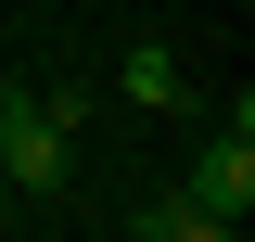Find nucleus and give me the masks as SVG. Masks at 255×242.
<instances>
[{"label":"nucleus","instance_id":"6","mask_svg":"<svg viewBox=\"0 0 255 242\" xmlns=\"http://www.w3.org/2000/svg\"><path fill=\"white\" fill-rule=\"evenodd\" d=\"M0 204H13V191H0Z\"/></svg>","mask_w":255,"mask_h":242},{"label":"nucleus","instance_id":"1","mask_svg":"<svg viewBox=\"0 0 255 242\" xmlns=\"http://www.w3.org/2000/svg\"><path fill=\"white\" fill-rule=\"evenodd\" d=\"M77 179V127H64L51 90L0 77V191H64Z\"/></svg>","mask_w":255,"mask_h":242},{"label":"nucleus","instance_id":"4","mask_svg":"<svg viewBox=\"0 0 255 242\" xmlns=\"http://www.w3.org/2000/svg\"><path fill=\"white\" fill-rule=\"evenodd\" d=\"M166 242H243V230H230V217H204V204H179V217H166Z\"/></svg>","mask_w":255,"mask_h":242},{"label":"nucleus","instance_id":"5","mask_svg":"<svg viewBox=\"0 0 255 242\" xmlns=\"http://www.w3.org/2000/svg\"><path fill=\"white\" fill-rule=\"evenodd\" d=\"M166 217H179V191H153V204L128 217V242H166Z\"/></svg>","mask_w":255,"mask_h":242},{"label":"nucleus","instance_id":"3","mask_svg":"<svg viewBox=\"0 0 255 242\" xmlns=\"http://www.w3.org/2000/svg\"><path fill=\"white\" fill-rule=\"evenodd\" d=\"M115 77H128V102H140V115H166V102L191 90V77H179V51H166V38H128V64H115Z\"/></svg>","mask_w":255,"mask_h":242},{"label":"nucleus","instance_id":"2","mask_svg":"<svg viewBox=\"0 0 255 242\" xmlns=\"http://www.w3.org/2000/svg\"><path fill=\"white\" fill-rule=\"evenodd\" d=\"M179 204H204V217H230V230H243V217H255V127H204Z\"/></svg>","mask_w":255,"mask_h":242}]
</instances>
